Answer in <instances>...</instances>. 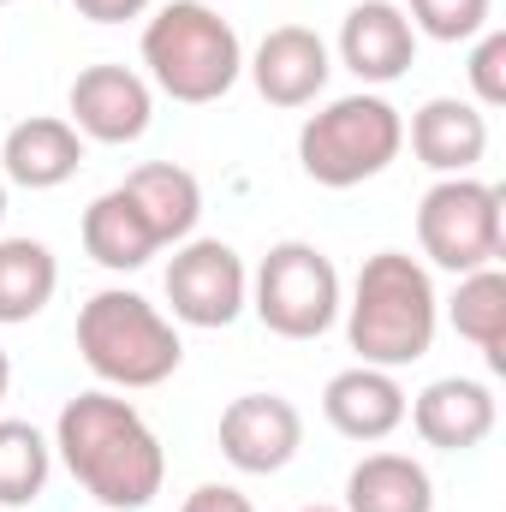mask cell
Instances as JSON below:
<instances>
[{
  "label": "cell",
  "instance_id": "13",
  "mask_svg": "<svg viewBox=\"0 0 506 512\" xmlns=\"http://www.w3.org/2000/svg\"><path fill=\"white\" fill-rule=\"evenodd\" d=\"M417 60V30L405 18V6L393 0H358L340 24V66L358 84H393L405 78Z\"/></svg>",
  "mask_w": 506,
  "mask_h": 512
},
{
  "label": "cell",
  "instance_id": "28",
  "mask_svg": "<svg viewBox=\"0 0 506 512\" xmlns=\"http://www.w3.org/2000/svg\"><path fill=\"white\" fill-rule=\"evenodd\" d=\"M298 512H346V507H322V501H316V507H298Z\"/></svg>",
  "mask_w": 506,
  "mask_h": 512
},
{
  "label": "cell",
  "instance_id": "4",
  "mask_svg": "<svg viewBox=\"0 0 506 512\" xmlns=\"http://www.w3.org/2000/svg\"><path fill=\"white\" fill-rule=\"evenodd\" d=\"M78 358L108 387H161L185 364V340L143 292L102 286L78 310Z\"/></svg>",
  "mask_w": 506,
  "mask_h": 512
},
{
  "label": "cell",
  "instance_id": "23",
  "mask_svg": "<svg viewBox=\"0 0 506 512\" xmlns=\"http://www.w3.org/2000/svg\"><path fill=\"white\" fill-rule=\"evenodd\" d=\"M489 12H495V0H405L411 30L435 36V42H471V36H483Z\"/></svg>",
  "mask_w": 506,
  "mask_h": 512
},
{
  "label": "cell",
  "instance_id": "19",
  "mask_svg": "<svg viewBox=\"0 0 506 512\" xmlns=\"http://www.w3.org/2000/svg\"><path fill=\"white\" fill-rule=\"evenodd\" d=\"M84 251L96 256L102 268H114V274H131V268H143L149 256L161 251V239H155V227L143 221V209L131 203L126 191L114 185V191H102L90 209H84Z\"/></svg>",
  "mask_w": 506,
  "mask_h": 512
},
{
  "label": "cell",
  "instance_id": "20",
  "mask_svg": "<svg viewBox=\"0 0 506 512\" xmlns=\"http://www.w3.org/2000/svg\"><path fill=\"white\" fill-rule=\"evenodd\" d=\"M447 322H453V334L471 340V346L489 358V370L501 376L506 370V274L495 262L459 274V292H453V304H447Z\"/></svg>",
  "mask_w": 506,
  "mask_h": 512
},
{
  "label": "cell",
  "instance_id": "18",
  "mask_svg": "<svg viewBox=\"0 0 506 512\" xmlns=\"http://www.w3.org/2000/svg\"><path fill=\"white\" fill-rule=\"evenodd\" d=\"M346 512H435V483L411 453H364L346 477Z\"/></svg>",
  "mask_w": 506,
  "mask_h": 512
},
{
  "label": "cell",
  "instance_id": "24",
  "mask_svg": "<svg viewBox=\"0 0 506 512\" xmlns=\"http://www.w3.org/2000/svg\"><path fill=\"white\" fill-rule=\"evenodd\" d=\"M471 102L477 108H501L506 102V30H483L471 48Z\"/></svg>",
  "mask_w": 506,
  "mask_h": 512
},
{
  "label": "cell",
  "instance_id": "2",
  "mask_svg": "<svg viewBox=\"0 0 506 512\" xmlns=\"http://www.w3.org/2000/svg\"><path fill=\"white\" fill-rule=\"evenodd\" d=\"M435 328H441V298L417 256L376 251L358 268V286L346 304V340H352L358 364L405 370V364L429 358Z\"/></svg>",
  "mask_w": 506,
  "mask_h": 512
},
{
  "label": "cell",
  "instance_id": "29",
  "mask_svg": "<svg viewBox=\"0 0 506 512\" xmlns=\"http://www.w3.org/2000/svg\"><path fill=\"white\" fill-rule=\"evenodd\" d=\"M0 221H6V179H0Z\"/></svg>",
  "mask_w": 506,
  "mask_h": 512
},
{
  "label": "cell",
  "instance_id": "8",
  "mask_svg": "<svg viewBox=\"0 0 506 512\" xmlns=\"http://www.w3.org/2000/svg\"><path fill=\"white\" fill-rule=\"evenodd\" d=\"M167 304L185 328H233L251 310V268L227 239H185L167 262Z\"/></svg>",
  "mask_w": 506,
  "mask_h": 512
},
{
  "label": "cell",
  "instance_id": "7",
  "mask_svg": "<svg viewBox=\"0 0 506 512\" xmlns=\"http://www.w3.org/2000/svg\"><path fill=\"white\" fill-rule=\"evenodd\" d=\"M417 245L435 268L447 274H471L489 268L506 245V221H501V185L453 173L435 179L417 203Z\"/></svg>",
  "mask_w": 506,
  "mask_h": 512
},
{
  "label": "cell",
  "instance_id": "25",
  "mask_svg": "<svg viewBox=\"0 0 506 512\" xmlns=\"http://www.w3.org/2000/svg\"><path fill=\"white\" fill-rule=\"evenodd\" d=\"M179 512H256V507H251V495H239L233 483H203V489L185 495Z\"/></svg>",
  "mask_w": 506,
  "mask_h": 512
},
{
  "label": "cell",
  "instance_id": "17",
  "mask_svg": "<svg viewBox=\"0 0 506 512\" xmlns=\"http://www.w3.org/2000/svg\"><path fill=\"white\" fill-rule=\"evenodd\" d=\"M120 191L143 209V221L155 227L161 251H167V245H185V239L197 233V221H203V185H197V173L179 167V161H143V167H131Z\"/></svg>",
  "mask_w": 506,
  "mask_h": 512
},
{
  "label": "cell",
  "instance_id": "27",
  "mask_svg": "<svg viewBox=\"0 0 506 512\" xmlns=\"http://www.w3.org/2000/svg\"><path fill=\"white\" fill-rule=\"evenodd\" d=\"M6 387H12V358H6V346H0V405H6Z\"/></svg>",
  "mask_w": 506,
  "mask_h": 512
},
{
  "label": "cell",
  "instance_id": "1",
  "mask_svg": "<svg viewBox=\"0 0 506 512\" xmlns=\"http://www.w3.org/2000/svg\"><path fill=\"white\" fill-rule=\"evenodd\" d=\"M54 453L66 459L72 483L102 512H143L167 483L161 435L143 423V411L131 399L108 393V387H90L60 405Z\"/></svg>",
  "mask_w": 506,
  "mask_h": 512
},
{
  "label": "cell",
  "instance_id": "30",
  "mask_svg": "<svg viewBox=\"0 0 506 512\" xmlns=\"http://www.w3.org/2000/svg\"><path fill=\"white\" fill-rule=\"evenodd\" d=\"M0 6H6V0H0Z\"/></svg>",
  "mask_w": 506,
  "mask_h": 512
},
{
  "label": "cell",
  "instance_id": "21",
  "mask_svg": "<svg viewBox=\"0 0 506 512\" xmlns=\"http://www.w3.org/2000/svg\"><path fill=\"white\" fill-rule=\"evenodd\" d=\"M60 292V262L42 239H0V328L42 316Z\"/></svg>",
  "mask_w": 506,
  "mask_h": 512
},
{
  "label": "cell",
  "instance_id": "12",
  "mask_svg": "<svg viewBox=\"0 0 506 512\" xmlns=\"http://www.w3.org/2000/svg\"><path fill=\"white\" fill-rule=\"evenodd\" d=\"M411 429L423 435V447H441V453H471L495 435V387L477 382V376H441L429 382L411 405H405Z\"/></svg>",
  "mask_w": 506,
  "mask_h": 512
},
{
  "label": "cell",
  "instance_id": "11",
  "mask_svg": "<svg viewBox=\"0 0 506 512\" xmlns=\"http://www.w3.org/2000/svg\"><path fill=\"white\" fill-rule=\"evenodd\" d=\"M245 72H251L262 102H274V108H310L328 90L334 54H328V42L310 24H274L256 42V54L245 60Z\"/></svg>",
  "mask_w": 506,
  "mask_h": 512
},
{
  "label": "cell",
  "instance_id": "10",
  "mask_svg": "<svg viewBox=\"0 0 506 512\" xmlns=\"http://www.w3.org/2000/svg\"><path fill=\"white\" fill-rule=\"evenodd\" d=\"M66 114H72L78 137H90V143H137L155 120V90L143 72L102 60V66H84L72 78Z\"/></svg>",
  "mask_w": 506,
  "mask_h": 512
},
{
  "label": "cell",
  "instance_id": "22",
  "mask_svg": "<svg viewBox=\"0 0 506 512\" xmlns=\"http://www.w3.org/2000/svg\"><path fill=\"white\" fill-rule=\"evenodd\" d=\"M54 471V441L36 423L0 417V512H18L30 501H42Z\"/></svg>",
  "mask_w": 506,
  "mask_h": 512
},
{
  "label": "cell",
  "instance_id": "3",
  "mask_svg": "<svg viewBox=\"0 0 506 512\" xmlns=\"http://www.w3.org/2000/svg\"><path fill=\"white\" fill-rule=\"evenodd\" d=\"M143 66L161 96H173L185 108H209L245 78V42L215 6L167 0L143 24Z\"/></svg>",
  "mask_w": 506,
  "mask_h": 512
},
{
  "label": "cell",
  "instance_id": "6",
  "mask_svg": "<svg viewBox=\"0 0 506 512\" xmlns=\"http://www.w3.org/2000/svg\"><path fill=\"white\" fill-rule=\"evenodd\" d=\"M251 310L262 316V328L280 334V340H322L340 322V310H346L334 256L316 251L310 239L268 245V256L256 262V274H251Z\"/></svg>",
  "mask_w": 506,
  "mask_h": 512
},
{
  "label": "cell",
  "instance_id": "26",
  "mask_svg": "<svg viewBox=\"0 0 506 512\" xmlns=\"http://www.w3.org/2000/svg\"><path fill=\"white\" fill-rule=\"evenodd\" d=\"M90 24H126V18H143L155 0H72Z\"/></svg>",
  "mask_w": 506,
  "mask_h": 512
},
{
  "label": "cell",
  "instance_id": "5",
  "mask_svg": "<svg viewBox=\"0 0 506 512\" xmlns=\"http://www.w3.org/2000/svg\"><path fill=\"white\" fill-rule=\"evenodd\" d=\"M399 149H405V120L376 90L334 96L298 131V167L328 191H352V185L387 173L399 161Z\"/></svg>",
  "mask_w": 506,
  "mask_h": 512
},
{
  "label": "cell",
  "instance_id": "9",
  "mask_svg": "<svg viewBox=\"0 0 506 512\" xmlns=\"http://www.w3.org/2000/svg\"><path fill=\"white\" fill-rule=\"evenodd\" d=\"M304 447V411L286 393H239L221 411V459L245 477H274Z\"/></svg>",
  "mask_w": 506,
  "mask_h": 512
},
{
  "label": "cell",
  "instance_id": "14",
  "mask_svg": "<svg viewBox=\"0 0 506 512\" xmlns=\"http://www.w3.org/2000/svg\"><path fill=\"white\" fill-rule=\"evenodd\" d=\"M405 137H411V155L429 173L453 179V173H471L489 155V114L477 102H465V96H429L411 114V131Z\"/></svg>",
  "mask_w": 506,
  "mask_h": 512
},
{
  "label": "cell",
  "instance_id": "15",
  "mask_svg": "<svg viewBox=\"0 0 506 512\" xmlns=\"http://www.w3.org/2000/svg\"><path fill=\"white\" fill-rule=\"evenodd\" d=\"M84 167V137L60 114H30L6 131L0 143V173L24 191H54Z\"/></svg>",
  "mask_w": 506,
  "mask_h": 512
},
{
  "label": "cell",
  "instance_id": "16",
  "mask_svg": "<svg viewBox=\"0 0 506 512\" xmlns=\"http://www.w3.org/2000/svg\"><path fill=\"white\" fill-rule=\"evenodd\" d=\"M322 417L346 435V441H387L405 423V387L393 370L376 364H352L322 387Z\"/></svg>",
  "mask_w": 506,
  "mask_h": 512
}]
</instances>
